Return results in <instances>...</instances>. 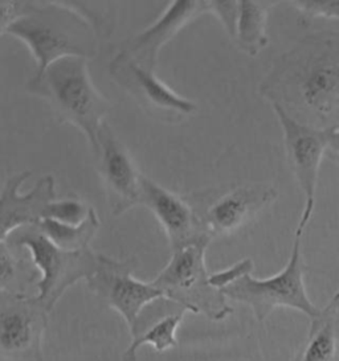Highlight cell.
Returning <instances> with one entry per match:
<instances>
[{"instance_id":"7402d4cb","label":"cell","mask_w":339,"mask_h":361,"mask_svg":"<svg viewBox=\"0 0 339 361\" xmlns=\"http://www.w3.org/2000/svg\"><path fill=\"white\" fill-rule=\"evenodd\" d=\"M20 259L7 243L0 241V291L21 293L18 287Z\"/></svg>"},{"instance_id":"484cf974","label":"cell","mask_w":339,"mask_h":361,"mask_svg":"<svg viewBox=\"0 0 339 361\" xmlns=\"http://www.w3.org/2000/svg\"><path fill=\"white\" fill-rule=\"evenodd\" d=\"M328 149L339 158V125L328 128Z\"/></svg>"},{"instance_id":"9c48e42d","label":"cell","mask_w":339,"mask_h":361,"mask_svg":"<svg viewBox=\"0 0 339 361\" xmlns=\"http://www.w3.org/2000/svg\"><path fill=\"white\" fill-rule=\"evenodd\" d=\"M0 353L3 361H42L48 314L23 293L0 291Z\"/></svg>"},{"instance_id":"3957f363","label":"cell","mask_w":339,"mask_h":361,"mask_svg":"<svg viewBox=\"0 0 339 361\" xmlns=\"http://www.w3.org/2000/svg\"><path fill=\"white\" fill-rule=\"evenodd\" d=\"M25 87L45 101L60 122L80 130L95 154L110 104L93 84L88 60L80 57L59 60L42 75H33Z\"/></svg>"},{"instance_id":"277c9868","label":"cell","mask_w":339,"mask_h":361,"mask_svg":"<svg viewBox=\"0 0 339 361\" xmlns=\"http://www.w3.org/2000/svg\"><path fill=\"white\" fill-rule=\"evenodd\" d=\"M12 250L24 247L30 252L32 264L39 270L35 300L47 312H51L65 291L78 281H88L97 269L98 255L90 247L68 252L53 244L36 226H24L15 231L4 241Z\"/></svg>"},{"instance_id":"44dd1931","label":"cell","mask_w":339,"mask_h":361,"mask_svg":"<svg viewBox=\"0 0 339 361\" xmlns=\"http://www.w3.org/2000/svg\"><path fill=\"white\" fill-rule=\"evenodd\" d=\"M92 208L93 207L85 204L78 199L56 200L51 204L45 219H51L68 225H80L88 219Z\"/></svg>"},{"instance_id":"4fadbf2b","label":"cell","mask_w":339,"mask_h":361,"mask_svg":"<svg viewBox=\"0 0 339 361\" xmlns=\"http://www.w3.org/2000/svg\"><path fill=\"white\" fill-rule=\"evenodd\" d=\"M31 178V171L10 176L0 195V241H6L15 231L42 223L53 202L56 183L53 175H44L31 191L20 195L21 185Z\"/></svg>"},{"instance_id":"5bb4252c","label":"cell","mask_w":339,"mask_h":361,"mask_svg":"<svg viewBox=\"0 0 339 361\" xmlns=\"http://www.w3.org/2000/svg\"><path fill=\"white\" fill-rule=\"evenodd\" d=\"M206 13H210V1H171L157 22L131 37L119 52L141 66L157 71L160 49L186 25Z\"/></svg>"},{"instance_id":"7a4b0ae2","label":"cell","mask_w":339,"mask_h":361,"mask_svg":"<svg viewBox=\"0 0 339 361\" xmlns=\"http://www.w3.org/2000/svg\"><path fill=\"white\" fill-rule=\"evenodd\" d=\"M24 44L36 63L35 75L66 57L93 59L98 37L93 28L61 1H25L23 16L4 31Z\"/></svg>"},{"instance_id":"2e32d148","label":"cell","mask_w":339,"mask_h":361,"mask_svg":"<svg viewBox=\"0 0 339 361\" xmlns=\"http://www.w3.org/2000/svg\"><path fill=\"white\" fill-rule=\"evenodd\" d=\"M186 312H189L186 308L167 298H159L150 303L130 329L131 344L125 350L122 361H137L138 350L146 344L157 352L177 348V331Z\"/></svg>"},{"instance_id":"6da1fadb","label":"cell","mask_w":339,"mask_h":361,"mask_svg":"<svg viewBox=\"0 0 339 361\" xmlns=\"http://www.w3.org/2000/svg\"><path fill=\"white\" fill-rule=\"evenodd\" d=\"M261 94L296 119L330 128L339 118V33H316L282 54L260 85Z\"/></svg>"},{"instance_id":"52a82bcc","label":"cell","mask_w":339,"mask_h":361,"mask_svg":"<svg viewBox=\"0 0 339 361\" xmlns=\"http://www.w3.org/2000/svg\"><path fill=\"white\" fill-rule=\"evenodd\" d=\"M270 105L282 128L289 167L305 196V207L298 226L307 229L314 212L321 163L328 151V128H314L299 122L281 105Z\"/></svg>"},{"instance_id":"603a6c76","label":"cell","mask_w":339,"mask_h":361,"mask_svg":"<svg viewBox=\"0 0 339 361\" xmlns=\"http://www.w3.org/2000/svg\"><path fill=\"white\" fill-rule=\"evenodd\" d=\"M292 6L302 16L326 18V19H339V1L335 0H309V1H292Z\"/></svg>"},{"instance_id":"cb8c5ba5","label":"cell","mask_w":339,"mask_h":361,"mask_svg":"<svg viewBox=\"0 0 339 361\" xmlns=\"http://www.w3.org/2000/svg\"><path fill=\"white\" fill-rule=\"evenodd\" d=\"M240 1H210V13L215 15L222 23L225 32L234 42Z\"/></svg>"},{"instance_id":"d4e9b609","label":"cell","mask_w":339,"mask_h":361,"mask_svg":"<svg viewBox=\"0 0 339 361\" xmlns=\"http://www.w3.org/2000/svg\"><path fill=\"white\" fill-rule=\"evenodd\" d=\"M254 269V261L251 258H245V259L239 261L237 264L230 266L225 270L213 273L210 276V281H211L212 286H215L216 288H219V290H222V288L232 285L233 282L239 281L244 276L252 274Z\"/></svg>"},{"instance_id":"30bf717a","label":"cell","mask_w":339,"mask_h":361,"mask_svg":"<svg viewBox=\"0 0 339 361\" xmlns=\"http://www.w3.org/2000/svg\"><path fill=\"white\" fill-rule=\"evenodd\" d=\"M133 259L118 261L109 255H98L97 269L86 281L95 295L125 319L129 329L136 326L139 315L150 303L163 298L151 282H142L133 276Z\"/></svg>"},{"instance_id":"5b68a950","label":"cell","mask_w":339,"mask_h":361,"mask_svg":"<svg viewBox=\"0 0 339 361\" xmlns=\"http://www.w3.org/2000/svg\"><path fill=\"white\" fill-rule=\"evenodd\" d=\"M212 238L171 252L169 264L151 282L163 297L192 314L219 322L233 314L222 290L212 286L206 266V252Z\"/></svg>"},{"instance_id":"ba28073f","label":"cell","mask_w":339,"mask_h":361,"mask_svg":"<svg viewBox=\"0 0 339 361\" xmlns=\"http://www.w3.org/2000/svg\"><path fill=\"white\" fill-rule=\"evenodd\" d=\"M109 75L117 85L137 101L139 106L159 121L180 122L198 111V105L194 101L166 85L155 71L141 66L121 52L110 61Z\"/></svg>"},{"instance_id":"ac0fdd59","label":"cell","mask_w":339,"mask_h":361,"mask_svg":"<svg viewBox=\"0 0 339 361\" xmlns=\"http://www.w3.org/2000/svg\"><path fill=\"white\" fill-rule=\"evenodd\" d=\"M273 6V1H240L234 43L244 54L254 57L268 47L266 22Z\"/></svg>"},{"instance_id":"d6986e66","label":"cell","mask_w":339,"mask_h":361,"mask_svg":"<svg viewBox=\"0 0 339 361\" xmlns=\"http://www.w3.org/2000/svg\"><path fill=\"white\" fill-rule=\"evenodd\" d=\"M100 219L95 208L89 213L88 219L80 225H68L51 219H45L36 226L45 234L53 244L68 252H78L89 249L100 228Z\"/></svg>"},{"instance_id":"7c38bea8","label":"cell","mask_w":339,"mask_h":361,"mask_svg":"<svg viewBox=\"0 0 339 361\" xmlns=\"http://www.w3.org/2000/svg\"><path fill=\"white\" fill-rule=\"evenodd\" d=\"M141 205L158 220L167 235L171 252L212 238L191 204L145 175L142 176Z\"/></svg>"},{"instance_id":"ffe728a7","label":"cell","mask_w":339,"mask_h":361,"mask_svg":"<svg viewBox=\"0 0 339 361\" xmlns=\"http://www.w3.org/2000/svg\"><path fill=\"white\" fill-rule=\"evenodd\" d=\"M81 16L95 31L98 40L112 36L116 27L117 8L112 1H61Z\"/></svg>"},{"instance_id":"e0dca14e","label":"cell","mask_w":339,"mask_h":361,"mask_svg":"<svg viewBox=\"0 0 339 361\" xmlns=\"http://www.w3.org/2000/svg\"><path fill=\"white\" fill-rule=\"evenodd\" d=\"M295 361H339V315L328 305L310 320L307 340Z\"/></svg>"},{"instance_id":"4316f807","label":"cell","mask_w":339,"mask_h":361,"mask_svg":"<svg viewBox=\"0 0 339 361\" xmlns=\"http://www.w3.org/2000/svg\"><path fill=\"white\" fill-rule=\"evenodd\" d=\"M328 306L333 308V310H334V311H335V312L339 315V293H337V294L333 297L331 302L328 303Z\"/></svg>"},{"instance_id":"8992f818","label":"cell","mask_w":339,"mask_h":361,"mask_svg":"<svg viewBox=\"0 0 339 361\" xmlns=\"http://www.w3.org/2000/svg\"><path fill=\"white\" fill-rule=\"evenodd\" d=\"M304 232L305 229L297 226L290 258L280 273L265 279L246 274L222 288V294L227 299L246 305L258 322L266 320L278 307L293 308L310 320L318 318L322 310L310 300L304 282L305 265L301 250Z\"/></svg>"},{"instance_id":"8fae6325","label":"cell","mask_w":339,"mask_h":361,"mask_svg":"<svg viewBox=\"0 0 339 361\" xmlns=\"http://www.w3.org/2000/svg\"><path fill=\"white\" fill-rule=\"evenodd\" d=\"M95 155L112 213L121 216L141 205L143 175L138 171L129 149L107 123L100 130Z\"/></svg>"},{"instance_id":"9a60e30c","label":"cell","mask_w":339,"mask_h":361,"mask_svg":"<svg viewBox=\"0 0 339 361\" xmlns=\"http://www.w3.org/2000/svg\"><path fill=\"white\" fill-rule=\"evenodd\" d=\"M278 192L269 184H244L220 195L201 216L208 234L228 235L254 220L275 202Z\"/></svg>"}]
</instances>
